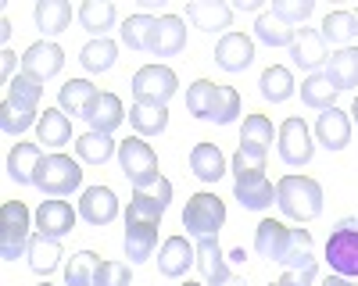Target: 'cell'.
Returning a JSON list of instances; mask_svg holds the SVG:
<instances>
[{"instance_id": "obj_45", "label": "cell", "mask_w": 358, "mask_h": 286, "mask_svg": "<svg viewBox=\"0 0 358 286\" xmlns=\"http://www.w3.org/2000/svg\"><path fill=\"white\" fill-rule=\"evenodd\" d=\"M40 119H36V111H25V107H18V104H11V100H4L0 104V129H4L8 136H22V133H29Z\"/></svg>"}, {"instance_id": "obj_60", "label": "cell", "mask_w": 358, "mask_h": 286, "mask_svg": "<svg viewBox=\"0 0 358 286\" xmlns=\"http://www.w3.org/2000/svg\"><path fill=\"white\" fill-rule=\"evenodd\" d=\"M268 286H276V283H268Z\"/></svg>"}, {"instance_id": "obj_55", "label": "cell", "mask_w": 358, "mask_h": 286, "mask_svg": "<svg viewBox=\"0 0 358 286\" xmlns=\"http://www.w3.org/2000/svg\"><path fill=\"white\" fill-rule=\"evenodd\" d=\"M222 286H248V279H244V276H229Z\"/></svg>"}, {"instance_id": "obj_26", "label": "cell", "mask_w": 358, "mask_h": 286, "mask_svg": "<svg viewBox=\"0 0 358 286\" xmlns=\"http://www.w3.org/2000/svg\"><path fill=\"white\" fill-rule=\"evenodd\" d=\"M122 119H126V107L115 93H101L94 100V107H90V114H86L90 133H104V136H111L118 126H122Z\"/></svg>"}, {"instance_id": "obj_39", "label": "cell", "mask_w": 358, "mask_h": 286, "mask_svg": "<svg viewBox=\"0 0 358 286\" xmlns=\"http://www.w3.org/2000/svg\"><path fill=\"white\" fill-rule=\"evenodd\" d=\"M155 29H158V18L151 15H129L122 22V43L129 50H151V40H155Z\"/></svg>"}, {"instance_id": "obj_1", "label": "cell", "mask_w": 358, "mask_h": 286, "mask_svg": "<svg viewBox=\"0 0 358 286\" xmlns=\"http://www.w3.org/2000/svg\"><path fill=\"white\" fill-rule=\"evenodd\" d=\"M229 172H233V197L241 200V208H248V211H265V208H273L276 186L265 179V154L236 151Z\"/></svg>"}, {"instance_id": "obj_13", "label": "cell", "mask_w": 358, "mask_h": 286, "mask_svg": "<svg viewBox=\"0 0 358 286\" xmlns=\"http://www.w3.org/2000/svg\"><path fill=\"white\" fill-rule=\"evenodd\" d=\"M79 218L86 225H97V229L115 222L118 218V197H115V190H108V186H86L83 197H79Z\"/></svg>"}, {"instance_id": "obj_53", "label": "cell", "mask_w": 358, "mask_h": 286, "mask_svg": "<svg viewBox=\"0 0 358 286\" xmlns=\"http://www.w3.org/2000/svg\"><path fill=\"white\" fill-rule=\"evenodd\" d=\"M244 257H248V254H244V247H236V250L229 254V265H244Z\"/></svg>"}, {"instance_id": "obj_24", "label": "cell", "mask_w": 358, "mask_h": 286, "mask_svg": "<svg viewBox=\"0 0 358 286\" xmlns=\"http://www.w3.org/2000/svg\"><path fill=\"white\" fill-rule=\"evenodd\" d=\"M187 18L201 33H222L233 22V8L222 4V0H194V4H187Z\"/></svg>"}, {"instance_id": "obj_57", "label": "cell", "mask_w": 358, "mask_h": 286, "mask_svg": "<svg viewBox=\"0 0 358 286\" xmlns=\"http://www.w3.org/2000/svg\"><path fill=\"white\" fill-rule=\"evenodd\" d=\"M355 40H358V11H355Z\"/></svg>"}, {"instance_id": "obj_16", "label": "cell", "mask_w": 358, "mask_h": 286, "mask_svg": "<svg viewBox=\"0 0 358 286\" xmlns=\"http://www.w3.org/2000/svg\"><path fill=\"white\" fill-rule=\"evenodd\" d=\"M255 61V40L244 33H226L215 43V65L222 72H244Z\"/></svg>"}, {"instance_id": "obj_56", "label": "cell", "mask_w": 358, "mask_h": 286, "mask_svg": "<svg viewBox=\"0 0 358 286\" xmlns=\"http://www.w3.org/2000/svg\"><path fill=\"white\" fill-rule=\"evenodd\" d=\"M351 114H355V122H358V97H355V104H351Z\"/></svg>"}, {"instance_id": "obj_8", "label": "cell", "mask_w": 358, "mask_h": 286, "mask_svg": "<svg viewBox=\"0 0 358 286\" xmlns=\"http://www.w3.org/2000/svg\"><path fill=\"white\" fill-rule=\"evenodd\" d=\"M179 90V75L169 65H143L133 75V97L147 100V104H169Z\"/></svg>"}, {"instance_id": "obj_50", "label": "cell", "mask_w": 358, "mask_h": 286, "mask_svg": "<svg viewBox=\"0 0 358 286\" xmlns=\"http://www.w3.org/2000/svg\"><path fill=\"white\" fill-rule=\"evenodd\" d=\"M0 68H4V82H11V68H15V54L11 50L0 54Z\"/></svg>"}, {"instance_id": "obj_14", "label": "cell", "mask_w": 358, "mask_h": 286, "mask_svg": "<svg viewBox=\"0 0 358 286\" xmlns=\"http://www.w3.org/2000/svg\"><path fill=\"white\" fill-rule=\"evenodd\" d=\"M194 250H197V269L204 276V286H222L233 276L229 272V257L219 247V236H197Z\"/></svg>"}, {"instance_id": "obj_46", "label": "cell", "mask_w": 358, "mask_h": 286, "mask_svg": "<svg viewBox=\"0 0 358 286\" xmlns=\"http://www.w3.org/2000/svg\"><path fill=\"white\" fill-rule=\"evenodd\" d=\"M315 11V0H273V15L287 25H305Z\"/></svg>"}, {"instance_id": "obj_17", "label": "cell", "mask_w": 358, "mask_h": 286, "mask_svg": "<svg viewBox=\"0 0 358 286\" xmlns=\"http://www.w3.org/2000/svg\"><path fill=\"white\" fill-rule=\"evenodd\" d=\"M290 57H294V65L301 68V72H308V75H315L326 61H330V54H326V40H322V33L319 29H301V36L294 40V47H290Z\"/></svg>"}, {"instance_id": "obj_31", "label": "cell", "mask_w": 358, "mask_h": 286, "mask_svg": "<svg viewBox=\"0 0 358 286\" xmlns=\"http://www.w3.org/2000/svg\"><path fill=\"white\" fill-rule=\"evenodd\" d=\"M79 25L94 40H104L108 29L115 25V4L111 0H86V4L79 8Z\"/></svg>"}, {"instance_id": "obj_9", "label": "cell", "mask_w": 358, "mask_h": 286, "mask_svg": "<svg viewBox=\"0 0 358 286\" xmlns=\"http://www.w3.org/2000/svg\"><path fill=\"white\" fill-rule=\"evenodd\" d=\"M276 140H280V143H276L280 158H283V165H290V168H305V165L312 161V154H315V143H312V133H308L305 119H287V122L280 126Z\"/></svg>"}, {"instance_id": "obj_36", "label": "cell", "mask_w": 358, "mask_h": 286, "mask_svg": "<svg viewBox=\"0 0 358 286\" xmlns=\"http://www.w3.org/2000/svg\"><path fill=\"white\" fill-rule=\"evenodd\" d=\"M301 104L312 107V111H330L337 107V90L330 86V79H326V72H315L301 82Z\"/></svg>"}, {"instance_id": "obj_19", "label": "cell", "mask_w": 358, "mask_h": 286, "mask_svg": "<svg viewBox=\"0 0 358 286\" xmlns=\"http://www.w3.org/2000/svg\"><path fill=\"white\" fill-rule=\"evenodd\" d=\"M97 97H101V90L90 79H69L62 90H57V107H62L65 114H72V119L86 122V114H90V107H94Z\"/></svg>"}, {"instance_id": "obj_28", "label": "cell", "mask_w": 358, "mask_h": 286, "mask_svg": "<svg viewBox=\"0 0 358 286\" xmlns=\"http://www.w3.org/2000/svg\"><path fill=\"white\" fill-rule=\"evenodd\" d=\"M190 168L201 183H219L226 176V158L215 143H197L190 151Z\"/></svg>"}, {"instance_id": "obj_32", "label": "cell", "mask_w": 358, "mask_h": 286, "mask_svg": "<svg viewBox=\"0 0 358 286\" xmlns=\"http://www.w3.org/2000/svg\"><path fill=\"white\" fill-rule=\"evenodd\" d=\"M255 36L265 43V47H294L297 40V29L287 25L283 18H276L273 11H262L258 22H255Z\"/></svg>"}, {"instance_id": "obj_15", "label": "cell", "mask_w": 358, "mask_h": 286, "mask_svg": "<svg viewBox=\"0 0 358 286\" xmlns=\"http://www.w3.org/2000/svg\"><path fill=\"white\" fill-rule=\"evenodd\" d=\"M290 236H294V229L276 222V218L258 222V229H255V250H258V257H265V262H283L287 250H290Z\"/></svg>"}, {"instance_id": "obj_42", "label": "cell", "mask_w": 358, "mask_h": 286, "mask_svg": "<svg viewBox=\"0 0 358 286\" xmlns=\"http://www.w3.org/2000/svg\"><path fill=\"white\" fill-rule=\"evenodd\" d=\"M280 265L283 269H315V240H312L308 229H294L290 250H287V257Z\"/></svg>"}, {"instance_id": "obj_38", "label": "cell", "mask_w": 358, "mask_h": 286, "mask_svg": "<svg viewBox=\"0 0 358 286\" xmlns=\"http://www.w3.org/2000/svg\"><path fill=\"white\" fill-rule=\"evenodd\" d=\"M115 57H118V43L104 36V40H90V43L79 50V65H83L86 72L101 75V72H108V68L115 65Z\"/></svg>"}, {"instance_id": "obj_52", "label": "cell", "mask_w": 358, "mask_h": 286, "mask_svg": "<svg viewBox=\"0 0 358 286\" xmlns=\"http://www.w3.org/2000/svg\"><path fill=\"white\" fill-rule=\"evenodd\" d=\"M233 8H236V11H258V8H262V0H236Z\"/></svg>"}, {"instance_id": "obj_20", "label": "cell", "mask_w": 358, "mask_h": 286, "mask_svg": "<svg viewBox=\"0 0 358 286\" xmlns=\"http://www.w3.org/2000/svg\"><path fill=\"white\" fill-rule=\"evenodd\" d=\"M197 262V250L187 236H169L162 243V254H158V272L169 276V279H179L187 276V269Z\"/></svg>"}, {"instance_id": "obj_34", "label": "cell", "mask_w": 358, "mask_h": 286, "mask_svg": "<svg viewBox=\"0 0 358 286\" xmlns=\"http://www.w3.org/2000/svg\"><path fill=\"white\" fill-rule=\"evenodd\" d=\"M72 22V8L69 0H40L36 4V25L43 36H62Z\"/></svg>"}, {"instance_id": "obj_47", "label": "cell", "mask_w": 358, "mask_h": 286, "mask_svg": "<svg viewBox=\"0 0 358 286\" xmlns=\"http://www.w3.org/2000/svg\"><path fill=\"white\" fill-rule=\"evenodd\" d=\"M212 97H215V82H208V79H197L190 90H187V107L194 119H208V107H212Z\"/></svg>"}, {"instance_id": "obj_6", "label": "cell", "mask_w": 358, "mask_h": 286, "mask_svg": "<svg viewBox=\"0 0 358 286\" xmlns=\"http://www.w3.org/2000/svg\"><path fill=\"white\" fill-rule=\"evenodd\" d=\"M326 262L334 276L358 279V218H341L326 240Z\"/></svg>"}, {"instance_id": "obj_25", "label": "cell", "mask_w": 358, "mask_h": 286, "mask_svg": "<svg viewBox=\"0 0 358 286\" xmlns=\"http://www.w3.org/2000/svg\"><path fill=\"white\" fill-rule=\"evenodd\" d=\"M326 79L337 93L344 90H355L358 86V47H344L337 54H330V61H326Z\"/></svg>"}, {"instance_id": "obj_3", "label": "cell", "mask_w": 358, "mask_h": 286, "mask_svg": "<svg viewBox=\"0 0 358 286\" xmlns=\"http://www.w3.org/2000/svg\"><path fill=\"white\" fill-rule=\"evenodd\" d=\"M33 186L40 193H47V197H69V193H76L83 186V168L69 154H43Z\"/></svg>"}, {"instance_id": "obj_21", "label": "cell", "mask_w": 358, "mask_h": 286, "mask_svg": "<svg viewBox=\"0 0 358 286\" xmlns=\"http://www.w3.org/2000/svg\"><path fill=\"white\" fill-rule=\"evenodd\" d=\"M315 136L326 151H344L348 147V140H351V119H348V111L341 107H330V111H322L319 119H315Z\"/></svg>"}, {"instance_id": "obj_29", "label": "cell", "mask_w": 358, "mask_h": 286, "mask_svg": "<svg viewBox=\"0 0 358 286\" xmlns=\"http://www.w3.org/2000/svg\"><path fill=\"white\" fill-rule=\"evenodd\" d=\"M129 126L136 129V136H162L165 126H169V107L147 104V100H133V107H129Z\"/></svg>"}, {"instance_id": "obj_35", "label": "cell", "mask_w": 358, "mask_h": 286, "mask_svg": "<svg viewBox=\"0 0 358 286\" xmlns=\"http://www.w3.org/2000/svg\"><path fill=\"white\" fill-rule=\"evenodd\" d=\"M258 93H262L268 104H283V100H290V97H294V75H290V68H283V65L265 68L262 79H258Z\"/></svg>"}, {"instance_id": "obj_44", "label": "cell", "mask_w": 358, "mask_h": 286, "mask_svg": "<svg viewBox=\"0 0 358 286\" xmlns=\"http://www.w3.org/2000/svg\"><path fill=\"white\" fill-rule=\"evenodd\" d=\"M40 97H43V82L29 79V75H15L8 82V97L4 100H11V104H18L25 111H36L40 114Z\"/></svg>"}, {"instance_id": "obj_23", "label": "cell", "mask_w": 358, "mask_h": 286, "mask_svg": "<svg viewBox=\"0 0 358 286\" xmlns=\"http://www.w3.org/2000/svg\"><path fill=\"white\" fill-rule=\"evenodd\" d=\"M40 161H43V147H40V143H15L11 154H8V176L18 186H33Z\"/></svg>"}, {"instance_id": "obj_43", "label": "cell", "mask_w": 358, "mask_h": 286, "mask_svg": "<svg viewBox=\"0 0 358 286\" xmlns=\"http://www.w3.org/2000/svg\"><path fill=\"white\" fill-rule=\"evenodd\" d=\"M101 269V257L94 250H79L72 254V262L65 265V286H94Z\"/></svg>"}, {"instance_id": "obj_4", "label": "cell", "mask_w": 358, "mask_h": 286, "mask_svg": "<svg viewBox=\"0 0 358 286\" xmlns=\"http://www.w3.org/2000/svg\"><path fill=\"white\" fill-rule=\"evenodd\" d=\"M118 165H122V176L133 183V190L151 186V183L162 179L158 154L151 151V143H147L143 136H129V140L118 143Z\"/></svg>"}, {"instance_id": "obj_27", "label": "cell", "mask_w": 358, "mask_h": 286, "mask_svg": "<svg viewBox=\"0 0 358 286\" xmlns=\"http://www.w3.org/2000/svg\"><path fill=\"white\" fill-rule=\"evenodd\" d=\"M36 143H43V147H65V143L72 140V122L69 114L62 107H43L40 122H36Z\"/></svg>"}, {"instance_id": "obj_11", "label": "cell", "mask_w": 358, "mask_h": 286, "mask_svg": "<svg viewBox=\"0 0 358 286\" xmlns=\"http://www.w3.org/2000/svg\"><path fill=\"white\" fill-rule=\"evenodd\" d=\"M76 218H79V211H72V204L62 200V197H50V200H43V204L36 208V229H40V236H47V240L69 236L76 229Z\"/></svg>"}, {"instance_id": "obj_58", "label": "cell", "mask_w": 358, "mask_h": 286, "mask_svg": "<svg viewBox=\"0 0 358 286\" xmlns=\"http://www.w3.org/2000/svg\"><path fill=\"white\" fill-rule=\"evenodd\" d=\"M183 286H201V283H183Z\"/></svg>"}, {"instance_id": "obj_48", "label": "cell", "mask_w": 358, "mask_h": 286, "mask_svg": "<svg viewBox=\"0 0 358 286\" xmlns=\"http://www.w3.org/2000/svg\"><path fill=\"white\" fill-rule=\"evenodd\" d=\"M129 283L133 276H129V265L122 262H101L97 279H94V286H129Z\"/></svg>"}, {"instance_id": "obj_12", "label": "cell", "mask_w": 358, "mask_h": 286, "mask_svg": "<svg viewBox=\"0 0 358 286\" xmlns=\"http://www.w3.org/2000/svg\"><path fill=\"white\" fill-rule=\"evenodd\" d=\"M169 200H172V183L162 176V179L151 183V186L133 190L129 215H126V218H151V222H162V215H165V208H169Z\"/></svg>"}, {"instance_id": "obj_54", "label": "cell", "mask_w": 358, "mask_h": 286, "mask_svg": "<svg viewBox=\"0 0 358 286\" xmlns=\"http://www.w3.org/2000/svg\"><path fill=\"white\" fill-rule=\"evenodd\" d=\"M8 36H11V22H8V18H0V40L8 43Z\"/></svg>"}, {"instance_id": "obj_59", "label": "cell", "mask_w": 358, "mask_h": 286, "mask_svg": "<svg viewBox=\"0 0 358 286\" xmlns=\"http://www.w3.org/2000/svg\"><path fill=\"white\" fill-rule=\"evenodd\" d=\"M40 286H50V283H40Z\"/></svg>"}, {"instance_id": "obj_22", "label": "cell", "mask_w": 358, "mask_h": 286, "mask_svg": "<svg viewBox=\"0 0 358 286\" xmlns=\"http://www.w3.org/2000/svg\"><path fill=\"white\" fill-rule=\"evenodd\" d=\"M187 47V22L179 15H162L158 18V29H155V40H151V50L155 57H172Z\"/></svg>"}, {"instance_id": "obj_30", "label": "cell", "mask_w": 358, "mask_h": 286, "mask_svg": "<svg viewBox=\"0 0 358 286\" xmlns=\"http://www.w3.org/2000/svg\"><path fill=\"white\" fill-rule=\"evenodd\" d=\"M29 269H33L36 276H50L57 265H62V257H65V250H62V240H47V236H33L29 240Z\"/></svg>"}, {"instance_id": "obj_33", "label": "cell", "mask_w": 358, "mask_h": 286, "mask_svg": "<svg viewBox=\"0 0 358 286\" xmlns=\"http://www.w3.org/2000/svg\"><path fill=\"white\" fill-rule=\"evenodd\" d=\"M273 122L265 114H248L244 119V129H241V151H251V154H268L273 147Z\"/></svg>"}, {"instance_id": "obj_18", "label": "cell", "mask_w": 358, "mask_h": 286, "mask_svg": "<svg viewBox=\"0 0 358 286\" xmlns=\"http://www.w3.org/2000/svg\"><path fill=\"white\" fill-rule=\"evenodd\" d=\"M158 247V222L151 218H126V257L133 265H143Z\"/></svg>"}, {"instance_id": "obj_2", "label": "cell", "mask_w": 358, "mask_h": 286, "mask_svg": "<svg viewBox=\"0 0 358 286\" xmlns=\"http://www.w3.org/2000/svg\"><path fill=\"white\" fill-rule=\"evenodd\" d=\"M276 204L294 222H312L322 215V186L308 176H283L276 183Z\"/></svg>"}, {"instance_id": "obj_41", "label": "cell", "mask_w": 358, "mask_h": 286, "mask_svg": "<svg viewBox=\"0 0 358 286\" xmlns=\"http://www.w3.org/2000/svg\"><path fill=\"white\" fill-rule=\"evenodd\" d=\"M236 114H241V93L233 86H215V97H212V107H208L204 122L229 126V122H236Z\"/></svg>"}, {"instance_id": "obj_40", "label": "cell", "mask_w": 358, "mask_h": 286, "mask_svg": "<svg viewBox=\"0 0 358 286\" xmlns=\"http://www.w3.org/2000/svg\"><path fill=\"white\" fill-rule=\"evenodd\" d=\"M319 33H322L326 43H334L337 50L351 47V40H355V11H330Z\"/></svg>"}, {"instance_id": "obj_49", "label": "cell", "mask_w": 358, "mask_h": 286, "mask_svg": "<svg viewBox=\"0 0 358 286\" xmlns=\"http://www.w3.org/2000/svg\"><path fill=\"white\" fill-rule=\"evenodd\" d=\"M315 283V269H287L283 279H276V286H312Z\"/></svg>"}, {"instance_id": "obj_37", "label": "cell", "mask_w": 358, "mask_h": 286, "mask_svg": "<svg viewBox=\"0 0 358 286\" xmlns=\"http://www.w3.org/2000/svg\"><path fill=\"white\" fill-rule=\"evenodd\" d=\"M76 154L86 165H104V161H111L118 154V147H115V140L104 136V133H83L76 140Z\"/></svg>"}, {"instance_id": "obj_7", "label": "cell", "mask_w": 358, "mask_h": 286, "mask_svg": "<svg viewBox=\"0 0 358 286\" xmlns=\"http://www.w3.org/2000/svg\"><path fill=\"white\" fill-rule=\"evenodd\" d=\"M183 225H187V233H194V236H219V229L226 225V204L215 193L201 190V193H194L187 200Z\"/></svg>"}, {"instance_id": "obj_51", "label": "cell", "mask_w": 358, "mask_h": 286, "mask_svg": "<svg viewBox=\"0 0 358 286\" xmlns=\"http://www.w3.org/2000/svg\"><path fill=\"white\" fill-rule=\"evenodd\" d=\"M322 286H358V279H344V276H326Z\"/></svg>"}, {"instance_id": "obj_5", "label": "cell", "mask_w": 358, "mask_h": 286, "mask_svg": "<svg viewBox=\"0 0 358 286\" xmlns=\"http://www.w3.org/2000/svg\"><path fill=\"white\" fill-rule=\"evenodd\" d=\"M29 229H33V215L22 200H8L4 208H0V257L4 262H15L29 250Z\"/></svg>"}, {"instance_id": "obj_10", "label": "cell", "mask_w": 358, "mask_h": 286, "mask_svg": "<svg viewBox=\"0 0 358 286\" xmlns=\"http://www.w3.org/2000/svg\"><path fill=\"white\" fill-rule=\"evenodd\" d=\"M62 68H65V50L57 47L54 40H40V43H33L22 54V75L36 79V82L54 79Z\"/></svg>"}]
</instances>
